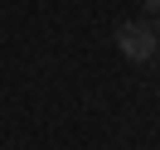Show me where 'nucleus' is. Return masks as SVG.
I'll use <instances>...</instances> for the list:
<instances>
[{
  "instance_id": "nucleus-1",
  "label": "nucleus",
  "mask_w": 160,
  "mask_h": 150,
  "mask_svg": "<svg viewBox=\"0 0 160 150\" xmlns=\"http://www.w3.org/2000/svg\"><path fill=\"white\" fill-rule=\"evenodd\" d=\"M117 49H121V58H131V63H150L155 49H160L155 24H146V20H121L117 24Z\"/></svg>"
},
{
  "instance_id": "nucleus-2",
  "label": "nucleus",
  "mask_w": 160,
  "mask_h": 150,
  "mask_svg": "<svg viewBox=\"0 0 160 150\" xmlns=\"http://www.w3.org/2000/svg\"><path fill=\"white\" fill-rule=\"evenodd\" d=\"M141 5H146V10H150V15H160V0H141Z\"/></svg>"
},
{
  "instance_id": "nucleus-3",
  "label": "nucleus",
  "mask_w": 160,
  "mask_h": 150,
  "mask_svg": "<svg viewBox=\"0 0 160 150\" xmlns=\"http://www.w3.org/2000/svg\"><path fill=\"white\" fill-rule=\"evenodd\" d=\"M155 39H160V20H155Z\"/></svg>"
}]
</instances>
